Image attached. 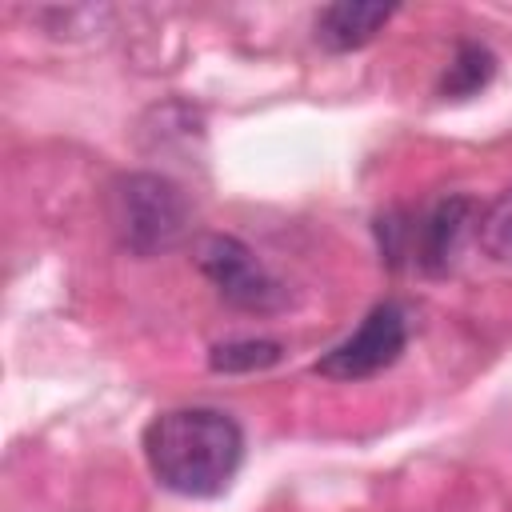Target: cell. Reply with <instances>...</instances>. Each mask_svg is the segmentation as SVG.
<instances>
[{
	"mask_svg": "<svg viewBox=\"0 0 512 512\" xmlns=\"http://www.w3.org/2000/svg\"><path fill=\"white\" fill-rule=\"evenodd\" d=\"M244 456L240 424L220 408H172L148 420L144 460L180 496H220Z\"/></svg>",
	"mask_w": 512,
	"mask_h": 512,
	"instance_id": "6da1fadb",
	"label": "cell"
},
{
	"mask_svg": "<svg viewBox=\"0 0 512 512\" xmlns=\"http://www.w3.org/2000/svg\"><path fill=\"white\" fill-rule=\"evenodd\" d=\"M108 224L124 252L160 256L192 232V204L184 188L160 172H124L108 184Z\"/></svg>",
	"mask_w": 512,
	"mask_h": 512,
	"instance_id": "7a4b0ae2",
	"label": "cell"
},
{
	"mask_svg": "<svg viewBox=\"0 0 512 512\" xmlns=\"http://www.w3.org/2000/svg\"><path fill=\"white\" fill-rule=\"evenodd\" d=\"M192 260L196 268L208 276V284L232 304V308H244V312H280L288 304V288L256 260V252L236 240V236H224V232H208L192 244Z\"/></svg>",
	"mask_w": 512,
	"mask_h": 512,
	"instance_id": "3957f363",
	"label": "cell"
},
{
	"mask_svg": "<svg viewBox=\"0 0 512 512\" xmlns=\"http://www.w3.org/2000/svg\"><path fill=\"white\" fill-rule=\"evenodd\" d=\"M404 344H408L404 312L396 304H376L352 336H344L336 348H328L316 360V372L328 380H364V376H376L388 364H396Z\"/></svg>",
	"mask_w": 512,
	"mask_h": 512,
	"instance_id": "277c9868",
	"label": "cell"
},
{
	"mask_svg": "<svg viewBox=\"0 0 512 512\" xmlns=\"http://www.w3.org/2000/svg\"><path fill=\"white\" fill-rule=\"evenodd\" d=\"M392 4H376V0H336L324 4L316 12V40L328 52H356L368 40H376V32L392 20Z\"/></svg>",
	"mask_w": 512,
	"mask_h": 512,
	"instance_id": "5b68a950",
	"label": "cell"
},
{
	"mask_svg": "<svg viewBox=\"0 0 512 512\" xmlns=\"http://www.w3.org/2000/svg\"><path fill=\"white\" fill-rule=\"evenodd\" d=\"M476 204L468 196H444L428 208V216L416 228V260L424 272H444L472 224Z\"/></svg>",
	"mask_w": 512,
	"mask_h": 512,
	"instance_id": "8992f818",
	"label": "cell"
},
{
	"mask_svg": "<svg viewBox=\"0 0 512 512\" xmlns=\"http://www.w3.org/2000/svg\"><path fill=\"white\" fill-rule=\"evenodd\" d=\"M492 72H496V56H492L484 44L464 40V44L456 48V56H452L444 80H440V92L452 96V100H468V96H476V92L492 80Z\"/></svg>",
	"mask_w": 512,
	"mask_h": 512,
	"instance_id": "52a82bcc",
	"label": "cell"
},
{
	"mask_svg": "<svg viewBox=\"0 0 512 512\" xmlns=\"http://www.w3.org/2000/svg\"><path fill=\"white\" fill-rule=\"evenodd\" d=\"M280 356H284V348H280L276 340L240 336V340H220V344H212L208 364H212V372H232V376H240V372H264V368H272Z\"/></svg>",
	"mask_w": 512,
	"mask_h": 512,
	"instance_id": "ba28073f",
	"label": "cell"
},
{
	"mask_svg": "<svg viewBox=\"0 0 512 512\" xmlns=\"http://www.w3.org/2000/svg\"><path fill=\"white\" fill-rule=\"evenodd\" d=\"M476 240L480 248L500 260V264H512V188H504L476 220Z\"/></svg>",
	"mask_w": 512,
	"mask_h": 512,
	"instance_id": "9c48e42d",
	"label": "cell"
}]
</instances>
